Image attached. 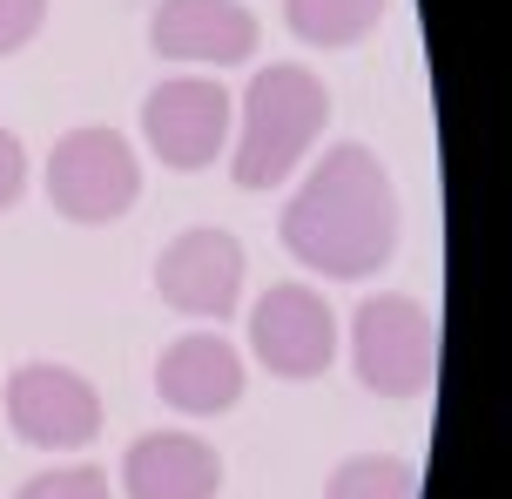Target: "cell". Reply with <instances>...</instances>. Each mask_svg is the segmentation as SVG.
<instances>
[{
	"label": "cell",
	"instance_id": "obj_12",
	"mask_svg": "<svg viewBox=\"0 0 512 499\" xmlns=\"http://www.w3.org/2000/svg\"><path fill=\"white\" fill-rule=\"evenodd\" d=\"M391 0H283V21L310 48H351L384 21Z\"/></svg>",
	"mask_w": 512,
	"mask_h": 499
},
{
	"label": "cell",
	"instance_id": "obj_13",
	"mask_svg": "<svg viewBox=\"0 0 512 499\" xmlns=\"http://www.w3.org/2000/svg\"><path fill=\"white\" fill-rule=\"evenodd\" d=\"M324 499H418V473L391 452H364V459H344L331 473Z\"/></svg>",
	"mask_w": 512,
	"mask_h": 499
},
{
	"label": "cell",
	"instance_id": "obj_3",
	"mask_svg": "<svg viewBox=\"0 0 512 499\" xmlns=\"http://www.w3.org/2000/svg\"><path fill=\"white\" fill-rule=\"evenodd\" d=\"M351 371L378 398H418L438 378V317L418 297H371L351 317Z\"/></svg>",
	"mask_w": 512,
	"mask_h": 499
},
{
	"label": "cell",
	"instance_id": "obj_2",
	"mask_svg": "<svg viewBox=\"0 0 512 499\" xmlns=\"http://www.w3.org/2000/svg\"><path fill=\"white\" fill-rule=\"evenodd\" d=\"M324 122H331V88L310 68H297V61L256 68V81L243 88V135H236V156H230L236 189L290 183V169L310 156Z\"/></svg>",
	"mask_w": 512,
	"mask_h": 499
},
{
	"label": "cell",
	"instance_id": "obj_10",
	"mask_svg": "<svg viewBox=\"0 0 512 499\" xmlns=\"http://www.w3.org/2000/svg\"><path fill=\"white\" fill-rule=\"evenodd\" d=\"M155 392L169 412H189V419H216L243 398V358H236L230 338L216 331H189L176 338L162 358H155Z\"/></svg>",
	"mask_w": 512,
	"mask_h": 499
},
{
	"label": "cell",
	"instance_id": "obj_9",
	"mask_svg": "<svg viewBox=\"0 0 512 499\" xmlns=\"http://www.w3.org/2000/svg\"><path fill=\"white\" fill-rule=\"evenodd\" d=\"M256 14L243 0H162L149 21V48L162 61H203V68H243L256 54Z\"/></svg>",
	"mask_w": 512,
	"mask_h": 499
},
{
	"label": "cell",
	"instance_id": "obj_4",
	"mask_svg": "<svg viewBox=\"0 0 512 499\" xmlns=\"http://www.w3.org/2000/svg\"><path fill=\"white\" fill-rule=\"evenodd\" d=\"M48 196L68 223H115L142 196V162L115 129H68L48 156Z\"/></svg>",
	"mask_w": 512,
	"mask_h": 499
},
{
	"label": "cell",
	"instance_id": "obj_14",
	"mask_svg": "<svg viewBox=\"0 0 512 499\" xmlns=\"http://www.w3.org/2000/svg\"><path fill=\"white\" fill-rule=\"evenodd\" d=\"M14 499H115V493H108L102 466H54V473H34Z\"/></svg>",
	"mask_w": 512,
	"mask_h": 499
},
{
	"label": "cell",
	"instance_id": "obj_6",
	"mask_svg": "<svg viewBox=\"0 0 512 499\" xmlns=\"http://www.w3.org/2000/svg\"><path fill=\"white\" fill-rule=\"evenodd\" d=\"M142 135H149L155 162H169V169H209L230 149V88H216L203 75L162 81L142 102Z\"/></svg>",
	"mask_w": 512,
	"mask_h": 499
},
{
	"label": "cell",
	"instance_id": "obj_7",
	"mask_svg": "<svg viewBox=\"0 0 512 499\" xmlns=\"http://www.w3.org/2000/svg\"><path fill=\"white\" fill-rule=\"evenodd\" d=\"M250 344L277 378H324L337 358V317L310 284H270L250 311Z\"/></svg>",
	"mask_w": 512,
	"mask_h": 499
},
{
	"label": "cell",
	"instance_id": "obj_5",
	"mask_svg": "<svg viewBox=\"0 0 512 499\" xmlns=\"http://www.w3.org/2000/svg\"><path fill=\"white\" fill-rule=\"evenodd\" d=\"M7 425L21 446L81 452L102 432V392L68 365H21L7 378Z\"/></svg>",
	"mask_w": 512,
	"mask_h": 499
},
{
	"label": "cell",
	"instance_id": "obj_11",
	"mask_svg": "<svg viewBox=\"0 0 512 499\" xmlns=\"http://www.w3.org/2000/svg\"><path fill=\"white\" fill-rule=\"evenodd\" d=\"M128 499H216L223 493V459L196 432H142L122 459Z\"/></svg>",
	"mask_w": 512,
	"mask_h": 499
},
{
	"label": "cell",
	"instance_id": "obj_15",
	"mask_svg": "<svg viewBox=\"0 0 512 499\" xmlns=\"http://www.w3.org/2000/svg\"><path fill=\"white\" fill-rule=\"evenodd\" d=\"M48 21V0H0V54H21Z\"/></svg>",
	"mask_w": 512,
	"mask_h": 499
},
{
	"label": "cell",
	"instance_id": "obj_1",
	"mask_svg": "<svg viewBox=\"0 0 512 499\" xmlns=\"http://www.w3.org/2000/svg\"><path fill=\"white\" fill-rule=\"evenodd\" d=\"M277 237L304 270L331 277V284H358V277L384 270L398 250V189L384 176V162L364 142L324 149L310 183L283 203Z\"/></svg>",
	"mask_w": 512,
	"mask_h": 499
},
{
	"label": "cell",
	"instance_id": "obj_8",
	"mask_svg": "<svg viewBox=\"0 0 512 499\" xmlns=\"http://www.w3.org/2000/svg\"><path fill=\"white\" fill-rule=\"evenodd\" d=\"M155 290L182 317H230L236 297H243V243L216 223L182 230L155 263Z\"/></svg>",
	"mask_w": 512,
	"mask_h": 499
},
{
	"label": "cell",
	"instance_id": "obj_16",
	"mask_svg": "<svg viewBox=\"0 0 512 499\" xmlns=\"http://www.w3.org/2000/svg\"><path fill=\"white\" fill-rule=\"evenodd\" d=\"M21 189H27V156H21V142L0 129V210H14Z\"/></svg>",
	"mask_w": 512,
	"mask_h": 499
}]
</instances>
